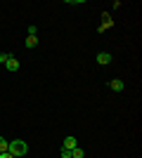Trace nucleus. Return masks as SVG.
<instances>
[{"label":"nucleus","mask_w":142,"mask_h":158,"mask_svg":"<svg viewBox=\"0 0 142 158\" xmlns=\"http://www.w3.org/2000/svg\"><path fill=\"white\" fill-rule=\"evenodd\" d=\"M7 153H12L14 158H21V156L28 153V144L24 139H12V142L7 144Z\"/></svg>","instance_id":"obj_1"},{"label":"nucleus","mask_w":142,"mask_h":158,"mask_svg":"<svg viewBox=\"0 0 142 158\" xmlns=\"http://www.w3.org/2000/svg\"><path fill=\"white\" fill-rule=\"evenodd\" d=\"M76 146H78L76 137H67L64 142H62V149H67V151H71V149H76Z\"/></svg>","instance_id":"obj_2"},{"label":"nucleus","mask_w":142,"mask_h":158,"mask_svg":"<svg viewBox=\"0 0 142 158\" xmlns=\"http://www.w3.org/2000/svg\"><path fill=\"white\" fill-rule=\"evenodd\" d=\"M97 64H100V66L111 64V54H109V52H100V54H97Z\"/></svg>","instance_id":"obj_3"},{"label":"nucleus","mask_w":142,"mask_h":158,"mask_svg":"<svg viewBox=\"0 0 142 158\" xmlns=\"http://www.w3.org/2000/svg\"><path fill=\"white\" fill-rule=\"evenodd\" d=\"M109 87H111L114 92H123V90H126V83L116 78V80H111V83H109Z\"/></svg>","instance_id":"obj_4"},{"label":"nucleus","mask_w":142,"mask_h":158,"mask_svg":"<svg viewBox=\"0 0 142 158\" xmlns=\"http://www.w3.org/2000/svg\"><path fill=\"white\" fill-rule=\"evenodd\" d=\"M5 69L7 71H19V61L14 59V57H10V59L5 61Z\"/></svg>","instance_id":"obj_5"},{"label":"nucleus","mask_w":142,"mask_h":158,"mask_svg":"<svg viewBox=\"0 0 142 158\" xmlns=\"http://www.w3.org/2000/svg\"><path fill=\"white\" fill-rule=\"evenodd\" d=\"M85 153H83V149L81 146H76V149H71V158H83Z\"/></svg>","instance_id":"obj_6"},{"label":"nucleus","mask_w":142,"mask_h":158,"mask_svg":"<svg viewBox=\"0 0 142 158\" xmlns=\"http://www.w3.org/2000/svg\"><path fill=\"white\" fill-rule=\"evenodd\" d=\"M38 45V38H36V35H28L26 38V47H36Z\"/></svg>","instance_id":"obj_7"},{"label":"nucleus","mask_w":142,"mask_h":158,"mask_svg":"<svg viewBox=\"0 0 142 158\" xmlns=\"http://www.w3.org/2000/svg\"><path fill=\"white\" fill-rule=\"evenodd\" d=\"M7 144H10V142H7V139L0 135V153H5V151H7Z\"/></svg>","instance_id":"obj_8"},{"label":"nucleus","mask_w":142,"mask_h":158,"mask_svg":"<svg viewBox=\"0 0 142 158\" xmlns=\"http://www.w3.org/2000/svg\"><path fill=\"white\" fill-rule=\"evenodd\" d=\"M10 57H12V54H7V52H0V64H5V61L10 59Z\"/></svg>","instance_id":"obj_9"},{"label":"nucleus","mask_w":142,"mask_h":158,"mask_svg":"<svg viewBox=\"0 0 142 158\" xmlns=\"http://www.w3.org/2000/svg\"><path fill=\"white\" fill-rule=\"evenodd\" d=\"M28 35H38V26H28Z\"/></svg>","instance_id":"obj_10"},{"label":"nucleus","mask_w":142,"mask_h":158,"mask_svg":"<svg viewBox=\"0 0 142 158\" xmlns=\"http://www.w3.org/2000/svg\"><path fill=\"white\" fill-rule=\"evenodd\" d=\"M62 158H71V151H67V149H62Z\"/></svg>","instance_id":"obj_11"},{"label":"nucleus","mask_w":142,"mask_h":158,"mask_svg":"<svg viewBox=\"0 0 142 158\" xmlns=\"http://www.w3.org/2000/svg\"><path fill=\"white\" fill-rule=\"evenodd\" d=\"M0 158H14V156H12V153H7V151H5V153H0Z\"/></svg>","instance_id":"obj_12"}]
</instances>
